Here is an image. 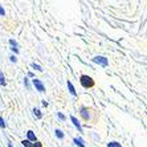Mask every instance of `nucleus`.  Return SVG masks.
Listing matches in <instances>:
<instances>
[{"mask_svg":"<svg viewBox=\"0 0 147 147\" xmlns=\"http://www.w3.org/2000/svg\"><path fill=\"white\" fill-rule=\"evenodd\" d=\"M80 84H81L82 88H85V89H90L94 86V80L88 74H82L80 77Z\"/></svg>","mask_w":147,"mask_h":147,"instance_id":"f257e3e1","label":"nucleus"},{"mask_svg":"<svg viewBox=\"0 0 147 147\" xmlns=\"http://www.w3.org/2000/svg\"><path fill=\"white\" fill-rule=\"evenodd\" d=\"M93 62H96L98 64L99 66H102V68H106L109 65V60L106 57H103V56H96V57L93 58Z\"/></svg>","mask_w":147,"mask_h":147,"instance_id":"f03ea898","label":"nucleus"},{"mask_svg":"<svg viewBox=\"0 0 147 147\" xmlns=\"http://www.w3.org/2000/svg\"><path fill=\"white\" fill-rule=\"evenodd\" d=\"M32 84H33V86L36 88V90H38L40 93H44L45 92V86H44V84L41 82V80H38V78H36V77H34V78L32 80Z\"/></svg>","mask_w":147,"mask_h":147,"instance_id":"7ed1b4c3","label":"nucleus"},{"mask_svg":"<svg viewBox=\"0 0 147 147\" xmlns=\"http://www.w3.org/2000/svg\"><path fill=\"white\" fill-rule=\"evenodd\" d=\"M70 121L73 122V125H74V127L77 129V130L80 131V133H82V126H81V123L78 122V119L76 118L74 115H70Z\"/></svg>","mask_w":147,"mask_h":147,"instance_id":"20e7f679","label":"nucleus"},{"mask_svg":"<svg viewBox=\"0 0 147 147\" xmlns=\"http://www.w3.org/2000/svg\"><path fill=\"white\" fill-rule=\"evenodd\" d=\"M80 114H81V117L85 121H89L90 119V113H89V110L86 109V107H81V111H80Z\"/></svg>","mask_w":147,"mask_h":147,"instance_id":"39448f33","label":"nucleus"},{"mask_svg":"<svg viewBox=\"0 0 147 147\" xmlns=\"http://www.w3.org/2000/svg\"><path fill=\"white\" fill-rule=\"evenodd\" d=\"M27 137H28V139L27 140H29V142H37V138H36V134L33 133L32 130H28L27 131Z\"/></svg>","mask_w":147,"mask_h":147,"instance_id":"423d86ee","label":"nucleus"},{"mask_svg":"<svg viewBox=\"0 0 147 147\" xmlns=\"http://www.w3.org/2000/svg\"><path fill=\"white\" fill-rule=\"evenodd\" d=\"M73 142H74V143H76V146H78V147H86L85 142H84V139H82L81 137H78V138H74V139H73Z\"/></svg>","mask_w":147,"mask_h":147,"instance_id":"0eeeda50","label":"nucleus"},{"mask_svg":"<svg viewBox=\"0 0 147 147\" xmlns=\"http://www.w3.org/2000/svg\"><path fill=\"white\" fill-rule=\"evenodd\" d=\"M66 85H68V89H69V93L72 94V96H77V92H76V89H74V86H73V84L70 81H68L66 82Z\"/></svg>","mask_w":147,"mask_h":147,"instance_id":"6e6552de","label":"nucleus"},{"mask_svg":"<svg viewBox=\"0 0 147 147\" xmlns=\"http://www.w3.org/2000/svg\"><path fill=\"white\" fill-rule=\"evenodd\" d=\"M32 111H33V115L36 117V119H41V118H42V113H41V110H40V109L34 107V109L32 110Z\"/></svg>","mask_w":147,"mask_h":147,"instance_id":"1a4fd4ad","label":"nucleus"},{"mask_svg":"<svg viewBox=\"0 0 147 147\" xmlns=\"http://www.w3.org/2000/svg\"><path fill=\"white\" fill-rule=\"evenodd\" d=\"M31 68H32V69H34V70H37V72H40V73L44 72L42 66H40L38 64H36V62H32V64H31Z\"/></svg>","mask_w":147,"mask_h":147,"instance_id":"9d476101","label":"nucleus"},{"mask_svg":"<svg viewBox=\"0 0 147 147\" xmlns=\"http://www.w3.org/2000/svg\"><path fill=\"white\" fill-rule=\"evenodd\" d=\"M0 85L1 86H5L7 85V81H5V77H4V73L0 70Z\"/></svg>","mask_w":147,"mask_h":147,"instance_id":"9b49d317","label":"nucleus"},{"mask_svg":"<svg viewBox=\"0 0 147 147\" xmlns=\"http://www.w3.org/2000/svg\"><path fill=\"white\" fill-rule=\"evenodd\" d=\"M9 45H11V48L19 49V44H17V41L13 40V38H9Z\"/></svg>","mask_w":147,"mask_h":147,"instance_id":"f8f14e48","label":"nucleus"},{"mask_svg":"<svg viewBox=\"0 0 147 147\" xmlns=\"http://www.w3.org/2000/svg\"><path fill=\"white\" fill-rule=\"evenodd\" d=\"M55 133H56V137H57L58 139H64V133H62V130H60V129H56Z\"/></svg>","mask_w":147,"mask_h":147,"instance_id":"ddd939ff","label":"nucleus"},{"mask_svg":"<svg viewBox=\"0 0 147 147\" xmlns=\"http://www.w3.org/2000/svg\"><path fill=\"white\" fill-rule=\"evenodd\" d=\"M107 147H122V144L118 143V142H109Z\"/></svg>","mask_w":147,"mask_h":147,"instance_id":"4468645a","label":"nucleus"},{"mask_svg":"<svg viewBox=\"0 0 147 147\" xmlns=\"http://www.w3.org/2000/svg\"><path fill=\"white\" fill-rule=\"evenodd\" d=\"M21 144H23V146L24 147H31V142H29V140H23V142H21Z\"/></svg>","mask_w":147,"mask_h":147,"instance_id":"2eb2a0df","label":"nucleus"},{"mask_svg":"<svg viewBox=\"0 0 147 147\" xmlns=\"http://www.w3.org/2000/svg\"><path fill=\"white\" fill-rule=\"evenodd\" d=\"M57 117H58V119H61V121H65V115L62 113H60V111H57Z\"/></svg>","mask_w":147,"mask_h":147,"instance_id":"dca6fc26","label":"nucleus"},{"mask_svg":"<svg viewBox=\"0 0 147 147\" xmlns=\"http://www.w3.org/2000/svg\"><path fill=\"white\" fill-rule=\"evenodd\" d=\"M0 127H1V129L5 127V122H4V119H3V117L1 115H0Z\"/></svg>","mask_w":147,"mask_h":147,"instance_id":"f3484780","label":"nucleus"},{"mask_svg":"<svg viewBox=\"0 0 147 147\" xmlns=\"http://www.w3.org/2000/svg\"><path fill=\"white\" fill-rule=\"evenodd\" d=\"M31 147H42V144H41L40 142H34V143L31 144Z\"/></svg>","mask_w":147,"mask_h":147,"instance_id":"a211bd4d","label":"nucleus"},{"mask_svg":"<svg viewBox=\"0 0 147 147\" xmlns=\"http://www.w3.org/2000/svg\"><path fill=\"white\" fill-rule=\"evenodd\" d=\"M0 16H5V9L0 5Z\"/></svg>","mask_w":147,"mask_h":147,"instance_id":"6ab92c4d","label":"nucleus"},{"mask_svg":"<svg viewBox=\"0 0 147 147\" xmlns=\"http://www.w3.org/2000/svg\"><path fill=\"white\" fill-rule=\"evenodd\" d=\"M9 60H11V62H17V58H16V56H11V57H9Z\"/></svg>","mask_w":147,"mask_h":147,"instance_id":"aec40b11","label":"nucleus"},{"mask_svg":"<svg viewBox=\"0 0 147 147\" xmlns=\"http://www.w3.org/2000/svg\"><path fill=\"white\" fill-rule=\"evenodd\" d=\"M24 85L27 86L28 89H29V82H28V78H24Z\"/></svg>","mask_w":147,"mask_h":147,"instance_id":"412c9836","label":"nucleus"},{"mask_svg":"<svg viewBox=\"0 0 147 147\" xmlns=\"http://www.w3.org/2000/svg\"><path fill=\"white\" fill-rule=\"evenodd\" d=\"M28 77H31V78H34V74H33L32 72H29V73H28Z\"/></svg>","mask_w":147,"mask_h":147,"instance_id":"4be33fe9","label":"nucleus"},{"mask_svg":"<svg viewBox=\"0 0 147 147\" xmlns=\"http://www.w3.org/2000/svg\"><path fill=\"white\" fill-rule=\"evenodd\" d=\"M42 105H44V106H45V107H48V106H49V103H48V102H47V101H42Z\"/></svg>","mask_w":147,"mask_h":147,"instance_id":"5701e85b","label":"nucleus"},{"mask_svg":"<svg viewBox=\"0 0 147 147\" xmlns=\"http://www.w3.org/2000/svg\"><path fill=\"white\" fill-rule=\"evenodd\" d=\"M8 147H13V144L11 143V142H8Z\"/></svg>","mask_w":147,"mask_h":147,"instance_id":"b1692460","label":"nucleus"}]
</instances>
